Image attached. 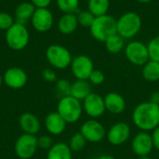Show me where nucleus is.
Wrapping results in <instances>:
<instances>
[{"mask_svg":"<svg viewBox=\"0 0 159 159\" xmlns=\"http://www.w3.org/2000/svg\"><path fill=\"white\" fill-rule=\"evenodd\" d=\"M143 77L148 82L159 80V62L149 60L143 67Z\"/></svg>","mask_w":159,"mask_h":159,"instance_id":"5701e85b","label":"nucleus"},{"mask_svg":"<svg viewBox=\"0 0 159 159\" xmlns=\"http://www.w3.org/2000/svg\"><path fill=\"white\" fill-rule=\"evenodd\" d=\"M42 76L48 82H54L57 80V75H56L55 71L51 68L44 69L42 72Z\"/></svg>","mask_w":159,"mask_h":159,"instance_id":"72a5a7b5","label":"nucleus"},{"mask_svg":"<svg viewBox=\"0 0 159 159\" xmlns=\"http://www.w3.org/2000/svg\"><path fill=\"white\" fill-rule=\"evenodd\" d=\"M29 31L24 24L14 22V24L6 31L7 45L15 51L25 48L29 43Z\"/></svg>","mask_w":159,"mask_h":159,"instance_id":"39448f33","label":"nucleus"},{"mask_svg":"<svg viewBox=\"0 0 159 159\" xmlns=\"http://www.w3.org/2000/svg\"><path fill=\"white\" fill-rule=\"evenodd\" d=\"M150 102H154V103H157L159 104V92L158 91H156L154 93L151 94L150 96Z\"/></svg>","mask_w":159,"mask_h":159,"instance_id":"e433bc0d","label":"nucleus"},{"mask_svg":"<svg viewBox=\"0 0 159 159\" xmlns=\"http://www.w3.org/2000/svg\"><path fill=\"white\" fill-rule=\"evenodd\" d=\"M150 60L159 62V35L155 36L147 45Z\"/></svg>","mask_w":159,"mask_h":159,"instance_id":"c85d7f7f","label":"nucleus"},{"mask_svg":"<svg viewBox=\"0 0 159 159\" xmlns=\"http://www.w3.org/2000/svg\"><path fill=\"white\" fill-rule=\"evenodd\" d=\"M152 141L154 144V148L159 151V126L157 127L153 131H152Z\"/></svg>","mask_w":159,"mask_h":159,"instance_id":"c9c22d12","label":"nucleus"},{"mask_svg":"<svg viewBox=\"0 0 159 159\" xmlns=\"http://www.w3.org/2000/svg\"><path fill=\"white\" fill-rule=\"evenodd\" d=\"M110 7V0H89L88 7L89 10L95 16L106 15Z\"/></svg>","mask_w":159,"mask_h":159,"instance_id":"393cba45","label":"nucleus"},{"mask_svg":"<svg viewBox=\"0 0 159 159\" xmlns=\"http://www.w3.org/2000/svg\"><path fill=\"white\" fill-rule=\"evenodd\" d=\"M37 148V138L34 135L26 133L21 134L17 139L14 145L15 153L20 159L32 158L36 153Z\"/></svg>","mask_w":159,"mask_h":159,"instance_id":"6e6552de","label":"nucleus"},{"mask_svg":"<svg viewBox=\"0 0 159 159\" xmlns=\"http://www.w3.org/2000/svg\"><path fill=\"white\" fill-rule=\"evenodd\" d=\"M80 133L85 137L87 142L97 143L106 137V129L104 126L97 119H89L84 122L80 128Z\"/></svg>","mask_w":159,"mask_h":159,"instance_id":"1a4fd4ad","label":"nucleus"},{"mask_svg":"<svg viewBox=\"0 0 159 159\" xmlns=\"http://www.w3.org/2000/svg\"><path fill=\"white\" fill-rule=\"evenodd\" d=\"M67 123L65 120L59 115V113L51 112L49 113L45 119V127L47 131L54 136L61 135L65 130Z\"/></svg>","mask_w":159,"mask_h":159,"instance_id":"f3484780","label":"nucleus"},{"mask_svg":"<svg viewBox=\"0 0 159 159\" xmlns=\"http://www.w3.org/2000/svg\"><path fill=\"white\" fill-rule=\"evenodd\" d=\"M142 28V18L134 11L124 13L118 20H116L117 34L124 39L134 37Z\"/></svg>","mask_w":159,"mask_h":159,"instance_id":"20e7f679","label":"nucleus"},{"mask_svg":"<svg viewBox=\"0 0 159 159\" xmlns=\"http://www.w3.org/2000/svg\"><path fill=\"white\" fill-rule=\"evenodd\" d=\"M35 10V7L30 2H22L19 4L15 9V22L24 24L32 19Z\"/></svg>","mask_w":159,"mask_h":159,"instance_id":"4be33fe9","label":"nucleus"},{"mask_svg":"<svg viewBox=\"0 0 159 159\" xmlns=\"http://www.w3.org/2000/svg\"><path fill=\"white\" fill-rule=\"evenodd\" d=\"M71 83L66 80V79H59L56 82V88L57 89L63 94V96L69 95L70 94V89H71Z\"/></svg>","mask_w":159,"mask_h":159,"instance_id":"2f4dec72","label":"nucleus"},{"mask_svg":"<svg viewBox=\"0 0 159 159\" xmlns=\"http://www.w3.org/2000/svg\"><path fill=\"white\" fill-rule=\"evenodd\" d=\"M90 93H91L90 83L88 82V80H77L76 79V81H75L71 85V89H70L69 95H71L74 98L82 102Z\"/></svg>","mask_w":159,"mask_h":159,"instance_id":"412c9836","label":"nucleus"},{"mask_svg":"<svg viewBox=\"0 0 159 159\" xmlns=\"http://www.w3.org/2000/svg\"><path fill=\"white\" fill-rule=\"evenodd\" d=\"M46 58L48 63L56 69L63 70L71 65L73 61L71 52L63 46L50 45L46 50Z\"/></svg>","mask_w":159,"mask_h":159,"instance_id":"423d86ee","label":"nucleus"},{"mask_svg":"<svg viewBox=\"0 0 159 159\" xmlns=\"http://www.w3.org/2000/svg\"><path fill=\"white\" fill-rule=\"evenodd\" d=\"M32 25L34 30L39 33L48 32L54 23V17L52 12L47 8H35L32 19Z\"/></svg>","mask_w":159,"mask_h":159,"instance_id":"ddd939ff","label":"nucleus"},{"mask_svg":"<svg viewBox=\"0 0 159 159\" xmlns=\"http://www.w3.org/2000/svg\"><path fill=\"white\" fill-rule=\"evenodd\" d=\"M53 140L50 136L48 135H43L37 138V145L38 148L45 149V150H49L51 146L53 145Z\"/></svg>","mask_w":159,"mask_h":159,"instance_id":"473e14b6","label":"nucleus"},{"mask_svg":"<svg viewBox=\"0 0 159 159\" xmlns=\"http://www.w3.org/2000/svg\"><path fill=\"white\" fill-rule=\"evenodd\" d=\"M132 122L141 131H153L159 126V104L150 101L139 103L132 112Z\"/></svg>","mask_w":159,"mask_h":159,"instance_id":"f257e3e1","label":"nucleus"},{"mask_svg":"<svg viewBox=\"0 0 159 159\" xmlns=\"http://www.w3.org/2000/svg\"><path fill=\"white\" fill-rule=\"evenodd\" d=\"M19 124L23 133L34 135L40 130L41 124L38 117L32 113H24L20 116Z\"/></svg>","mask_w":159,"mask_h":159,"instance_id":"a211bd4d","label":"nucleus"},{"mask_svg":"<svg viewBox=\"0 0 159 159\" xmlns=\"http://www.w3.org/2000/svg\"><path fill=\"white\" fill-rule=\"evenodd\" d=\"M57 112L67 124H74L77 122L82 116V102L71 95L63 96L58 102Z\"/></svg>","mask_w":159,"mask_h":159,"instance_id":"f03ea898","label":"nucleus"},{"mask_svg":"<svg viewBox=\"0 0 159 159\" xmlns=\"http://www.w3.org/2000/svg\"><path fill=\"white\" fill-rule=\"evenodd\" d=\"M131 148L138 157L149 156L154 149L151 133L146 131L138 132L131 141Z\"/></svg>","mask_w":159,"mask_h":159,"instance_id":"4468645a","label":"nucleus"},{"mask_svg":"<svg viewBox=\"0 0 159 159\" xmlns=\"http://www.w3.org/2000/svg\"><path fill=\"white\" fill-rule=\"evenodd\" d=\"M86 144H87V140L85 139V137L80 132H77V133L74 134L71 137V139L69 141V143H68L70 149L74 153L81 152L86 147Z\"/></svg>","mask_w":159,"mask_h":159,"instance_id":"a878e982","label":"nucleus"},{"mask_svg":"<svg viewBox=\"0 0 159 159\" xmlns=\"http://www.w3.org/2000/svg\"><path fill=\"white\" fill-rule=\"evenodd\" d=\"M105 109L107 112L113 115L122 114L127 107L126 101L122 95L117 92H109L104 97Z\"/></svg>","mask_w":159,"mask_h":159,"instance_id":"dca6fc26","label":"nucleus"},{"mask_svg":"<svg viewBox=\"0 0 159 159\" xmlns=\"http://www.w3.org/2000/svg\"><path fill=\"white\" fill-rule=\"evenodd\" d=\"M57 7L65 13H75L78 11L79 0H56Z\"/></svg>","mask_w":159,"mask_h":159,"instance_id":"bb28decb","label":"nucleus"},{"mask_svg":"<svg viewBox=\"0 0 159 159\" xmlns=\"http://www.w3.org/2000/svg\"><path fill=\"white\" fill-rule=\"evenodd\" d=\"M70 66L74 76L77 80H89L90 74L94 70L92 60L86 55H79L74 58Z\"/></svg>","mask_w":159,"mask_h":159,"instance_id":"9b49d317","label":"nucleus"},{"mask_svg":"<svg viewBox=\"0 0 159 159\" xmlns=\"http://www.w3.org/2000/svg\"><path fill=\"white\" fill-rule=\"evenodd\" d=\"M28 81L25 71L19 67L8 68L3 75V82L10 89H20L23 88Z\"/></svg>","mask_w":159,"mask_h":159,"instance_id":"2eb2a0df","label":"nucleus"},{"mask_svg":"<svg viewBox=\"0 0 159 159\" xmlns=\"http://www.w3.org/2000/svg\"><path fill=\"white\" fill-rule=\"evenodd\" d=\"M139 3H142V4H147V3H150L151 1L153 0H137Z\"/></svg>","mask_w":159,"mask_h":159,"instance_id":"58836bf2","label":"nucleus"},{"mask_svg":"<svg viewBox=\"0 0 159 159\" xmlns=\"http://www.w3.org/2000/svg\"><path fill=\"white\" fill-rule=\"evenodd\" d=\"M89 31L94 39L105 42L110 36L117 33L116 20L108 14L95 17L94 21L89 27Z\"/></svg>","mask_w":159,"mask_h":159,"instance_id":"7ed1b4c3","label":"nucleus"},{"mask_svg":"<svg viewBox=\"0 0 159 159\" xmlns=\"http://www.w3.org/2000/svg\"><path fill=\"white\" fill-rule=\"evenodd\" d=\"M31 3L35 8H47L50 5L51 0H31Z\"/></svg>","mask_w":159,"mask_h":159,"instance_id":"f704fd0d","label":"nucleus"},{"mask_svg":"<svg viewBox=\"0 0 159 159\" xmlns=\"http://www.w3.org/2000/svg\"><path fill=\"white\" fill-rule=\"evenodd\" d=\"M73 152L65 143H56L48 150L47 159H72Z\"/></svg>","mask_w":159,"mask_h":159,"instance_id":"aec40b11","label":"nucleus"},{"mask_svg":"<svg viewBox=\"0 0 159 159\" xmlns=\"http://www.w3.org/2000/svg\"><path fill=\"white\" fill-rule=\"evenodd\" d=\"M104 43L107 51L112 54H118L125 48V39L117 33L110 36Z\"/></svg>","mask_w":159,"mask_h":159,"instance_id":"b1692460","label":"nucleus"},{"mask_svg":"<svg viewBox=\"0 0 159 159\" xmlns=\"http://www.w3.org/2000/svg\"><path fill=\"white\" fill-rule=\"evenodd\" d=\"M104 80H105V75H104L103 72L101 70H96V69L93 70V72L90 74V75L89 77V83L94 86L102 85L104 82Z\"/></svg>","mask_w":159,"mask_h":159,"instance_id":"7c9ffc66","label":"nucleus"},{"mask_svg":"<svg viewBox=\"0 0 159 159\" xmlns=\"http://www.w3.org/2000/svg\"><path fill=\"white\" fill-rule=\"evenodd\" d=\"M14 18L7 12L0 11V30L7 31L14 24Z\"/></svg>","mask_w":159,"mask_h":159,"instance_id":"c756f323","label":"nucleus"},{"mask_svg":"<svg viewBox=\"0 0 159 159\" xmlns=\"http://www.w3.org/2000/svg\"><path fill=\"white\" fill-rule=\"evenodd\" d=\"M83 111L92 119H97L106 112L104 99L102 96L91 92L84 101H82Z\"/></svg>","mask_w":159,"mask_h":159,"instance_id":"9d476101","label":"nucleus"},{"mask_svg":"<svg viewBox=\"0 0 159 159\" xmlns=\"http://www.w3.org/2000/svg\"><path fill=\"white\" fill-rule=\"evenodd\" d=\"M77 17L75 13H65L58 21V29L63 34H73L78 26Z\"/></svg>","mask_w":159,"mask_h":159,"instance_id":"6ab92c4d","label":"nucleus"},{"mask_svg":"<svg viewBox=\"0 0 159 159\" xmlns=\"http://www.w3.org/2000/svg\"><path fill=\"white\" fill-rule=\"evenodd\" d=\"M130 134L131 130L129 124L126 122H117L108 129L106 138L112 145L120 146L129 141Z\"/></svg>","mask_w":159,"mask_h":159,"instance_id":"f8f14e48","label":"nucleus"},{"mask_svg":"<svg viewBox=\"0 0 159 159\" xmlns=\"http://www.w3.org/2000/svg\"><path fill=\"white\" fill-rule=\"evenodd\" d=\"M97 159H115V157L110 155H102V156L99 157Z\"/></svg>","mask_w":159,"mask_h":159,"instance_id":"4c0bfd02","label":"nucleus"},{"mask_svg":"<svg viewBox=\"0 0 159 159\" xmlns=\"http://www.w3.org/2000/svg\"><path fill=\"white\" fill-rule=\"evenodd\" d=\"M2 83H3V76L0 75V87H1V85H2Z\"/></svg>","mask_w":159,"mask_h":159,"instance_id":"a19ab883","label":"nucleus"},{"mask_svg":"<svg viewBox=\"0 0 159 159\" xmlns=\"http://www.w3.org/2000/svg\"><path fill=\"white\" fill-rule=\"evenodd\" d=\"M76 17H77L78 24L83 27H88V28H89L91 26L92 22L95 20V16L89 9L77 11Z\"/></svg>","mask_w":159,"mask_h":159,"instance_id":"cd10ccee","label":"nucleus"},{"mask_svg":"<svg viewBox=\"0 0 159 159\" xmlns=\"http://www.w3.org/2000/svg\"><path fill=\"white\" fill-rule=\"evenodd\" d=\"M138 159H151L149 156H143V157H138Z\"/></svg>","mask_w":159,"mask_h":159,"instance_id":"ea45409f","label":"nucleus"},{"mask_svg":"<svg viewBox=\"0 0 159 159\" xmlns=\"http://www.w3.org/2000/svg\"><path fill=\"white\" fill-rule=\"evenodd\" d=\"M125 55L128 61L137 66H143L149 60L147 46L141 41H131L125 48Z\"/></svg>","mask_w":159,"mask_h":159,"instance_id":"0eeeda50","label":"nucleus"}]
</instances>
